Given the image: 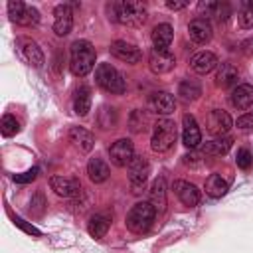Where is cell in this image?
<instances>
[{"mask_svg": "<svg viewBox=\"0 0 253 253\" xmlns=\"http://www.w3.org/2000/svg\"><path fill=\"white\" fill-rule=\"evenodd\" d=\"M18 130H20V125H18L16 117H12V115H4L2 121H0V132H2L4 136H14Z\"/></svg>", "mask_w": 253, "mask_h": 253, "instance_id": "32", "label": "cell"}, {"mask_svg": "<svg viewBox=\"0 0 253 253\" xmlns=\"http://www.w3.org/2000/svg\"><path fill=\"white\" fill-rule=\"evenodd\" d=\"M144 123H146V117L142 115V111H132V115H130V130L132 132H138V130H142L144 128Z\"/></svg>", "mask_w": 253, "mask_h": 253, "instance_id": "35", "label": "cell"}, {"mask_svg": "<svg viewBox=\"0 0 253 253\" xmlns=\"http://www.w3.org/2000/svg\"><path fill=\"white\" fill-rule=\"evenodd\" d=\"M235 162H237L239 168L249 170L251 164H253V154H251L247 148H239V150H237V156H235Z\"/></svg>", "mask_w": 253, "mask_h": 253, "instance_id": "34", "label": "cell"}, {"mask_svg": "<svg viewBox=\"0 0 253 253\" xmlns=\"http://www.w3.org/2000/svg\"><path fill=\"white\" fill-rule=\"evenodd\" d=\"M206 126H208V130L211 134L225 136L231 130V126H233V121H231V117H229L227 111H223V109H211L208 113V117H206Z\"/></svg>", "mask_w": 253, "mask_h": 253, "instance_id": "9", "label": "cell"}, {"mask_svg": "<svg viewBox=\"0 0 253 253\" xmlns=\"http://www.w3.org/2000/svg\"><path fill=\"white\" fill-rule=\"evenodd\" d=\"M152 43H154V49H162V51H168L170 43H172V38H174V30L170 24H158L152 28Z\"/></svg>", "mask_w": 253, "mask_h": 253, "instance_id": "22", "label": "cell"}, {"mask_svg": "<svg viewBox=\"0 0 253 253\" xmlns=\"http://www.w3.org/2000/svg\"><path fill=\"white\" fill-rule=\"evenodd\" d=\"M156 211H164L166 208V180L158 176L150 186V200H148Z\"/></svg>", "mask_w": 253, "mask_h": 253, "instance_id": "25", "label": "cell"}, {"mask_svg": "<svg viewBox=\"0 0 253 253\" xmlns=\"http://www.w3.org/2000/svg\"><path fill=\"white\" fill-rule=\"evenodd\" d=\"M172 188H174V194L178 196V200H180L184 206L194 208V206H198V204H200V190H198L192 182L176 180V182L172 184Z\"/></svg>", "mask_w": 253, "mask_h": 253, "instance_id": "15", "label": "cell"}, {"mask_svg": "<svg viewBox=\"0 0 253 253\" xmlns=\"http://www.w3.org/2000/svg\"><path fill=\"white\" fill-rule=\"evenodd\" d=\"M231 138L229 136H217L206 144H202V154L206 156H221V154H227L229 148H231Z\"/></svg>", "mask_w": 253, "mask_h": 253, "instance_id": "26", "label": "cell"}, {"mask_svg": "<svg viewBox=\"0 0 253 253\" xmlns=\"http://www.w3.org/2000/svg\"><path fill=\"white\" fill-rule=\"evenodd\" d=\"M178 95L184 99V101H196L200 95H202V87L198 81L194 79H184L178 87Z\"/></svg>", "mask_w": 253, "mask_h": 253, "instance_id": "30", "label": "cell"}, {"mask_svg": "<svg viewBox=\"0 0 253 253\" xmlns=\"http://www.w3.org/2000/svg\"><path fill=\"white\" fill-rule=\"evenodd\" d=\"M115 8V20L123 26H130V28H140L146 18H148V10L142 2H132V0H126V2H117L113 4Z\"/></svg>", "mask_w": 253, "mask_h": 253, "instance_id": "2", "label": "cell"}, {"mask_svg": "<svg viewBox=\"0 0 253 253\" xmlns=\"http://www.w3.org/2000/svg\"><path fill=\"white\" fill-rule=\"evenodd\" d=\"M176 65V59L170 51H162V49H152L148 55V67L152 73L156 75H164L168 71H172Z\"/></svg>", "mask_w": 253, "mask_h": 253, "instance_id": "12", "label": "cell"}, {"mask_svg": "<svg viewBox=\"0 0 253 253\" xmlns=\"http://www.w3.org/2000/svg\"><path fill=\"white\" fill-rule=\"evenodd\" d=\"M95 47L87 40H77L69 49V69L75 77H85L95 67Z\"/></svg>", "mask_w": 253, "mask_h": 253, "instance_id": "1", "label": "cell"}, {"mask_svg": "<svg viewBox=\"0 0 253 253\" xmlns=\"http://www.w3.org/2000/svg\"><path fill=\"white\" fill-rule=\"evenodd\" d=\"M227 190H229V186H227V182L219 174H211L206 180V194L210 198H221V196L227 194Z\"/></svg>", "mask_w": 253, "mask_h": 253, "instance_id": "29", "label": "cell"}, {"mask_svg": "<svg viewBox=\"0 0 253 253\" xmlns=\"http://www.w3.org/2000/svg\"><path fill=\"white\" fill-rule=\"evenodd\" d=\"M134 156L136 154H134V146H132V140L130 138H119V140H115L109 146V158L119 168L128 166Z\"/></svg>", "mask_w": 253, "mask_h": 253, "instance_id": "7", "label": "cell"}, {"mask_svg": "<svg viewBox=\"0 0 253 253\" xmlns=\"http://www.w3.org/2000/svg\"><path fill=\"white\" fill-rule=\"evenodd\" d=\"M69 140L73 142V146H77L81 152H89L95 146V136L91 130L83 128V126H71L69 128Z\"/></svg>", "mask_w": 253, "mask_h": 253, "instance_id": "21", "label": "cell"}, {"mask_svg": "<svg viewBox=\"0 0 253 253\" xmlns=\"http://www.w3.org/2000/svg\"><path fill=\"white\" fill-rule=\"evenodd\" d=\"M73 28V12H71V6L69 4H59L55 6L53 10V32L55 36L63 38L71 32Z\"/></svg>", "mask_w": 253, "mask_h": 253, "instance_id": "11", "label": "cell"}, {"mask_svg": "<svg viewBox=\"0 0 253 253\" xmlns=\"http://www.w3.org/2000/svg\"><path fill=\"white\" fill-rule=\"evenodd\" d=\"M95 81L101 89H105L107 93L113 95H121L126 91V81L123 77V73L113 67L111 63H99L95 69Z\"/></svg>", "mask_w": 253, "mask_h": 253, "instance_id": "4", "label": "cell"}, {"mask_svg": "<svg viewBox=\"0 0 253 253\" xmlns=\"http://www.w3.org/2000/svg\"><path fill=\"white\" fill-rule=\"evenodd\" d=\"M38 172H40V168H32V170H28V172H24V174H14V182H18V184H28V182L36 180Z\"/></svg>", "mask_w": 253, "mask_h": 253, "instance_id": "37", "label": "cell"}, {"mask_svg": "<svg viewBox=\"0 0 253 253\" xmlns=\"http://www.w3.org/2000/svg\"><path fill=\"white\" fill-rule=\"evenodd\" d=\"M229 103H231V107H235L239 111L249 109L253 105V85L241 83V85L233 87V91L229 95Z\"/></svg>", "mask_w": 253, "mask_h": 253, "instance_id": "19", "label": "cell"}, {"mask_svg": "<svg viewBox=\"0 0 253 253\" xmlns=\"http://www.w3.org/2000/svg\"><path fill=\"white\" fill-rule=\"evenodd\" d=\"M49 188L61 196V198H73L81 192V184L75 178H67V176H51L49 178Z\"/></svg>", "mask_w": 253, "mask_h": 253, "instance_id": "14", "label": "cell"}, {"mask_svg": "<svg viewBox=\"0 0 253 253\" xmlns=\"http://www.w3.org/2000/svg\"><path fill=\"white\" fill-rule=\"evenodd\" d=\"M126 170H128V182H130V186H132V192H140V188L144 186V182H146V178H148V174H150V164H148V160L144 158V156H134L132 160H130V164L126 166Z\"/></svg>", "mask_w": 253, "mask_h": 253, "instance_id": "8", "label": "cell"}, {"mask_svg": "<svg viewBox=\"0 0 253 253\" xmlns=\"http://www.w3.org/2000/svg\"><path fill=\"white\" fill-rule=\"evenodd\" d=\"M97 123L105 130L115 128V125H117V109L115 107H109V105H103L101 111H99V115H97Z\"/></svg>", "mask_w": 253, "mask_h": 253, "instance_id": "31", "label": "cell"}, {"mask_svg": "<svg viewBox=\"0 0 253 253\" xmlns=\"http://www.w3.org/2000/svg\"><path fill=\"white\" fill-rule=\"evenodd\" d=\"M217 65H219V63H217V57H215V53H211V51H200V53H196V55L190 59V67H192L198 75H208V73H211Z\"/></svg>", "mask_w": 253, "mask_h": 253, "instance_id": "20", "label": "cell"}, {"mask_svg": "<svg viewBox=\"0 0 253 253\" xmlns=\"http://www.w3.org/2000/svg\"><path fill=\"white\" fill-rule=\"evenodd\" d=\"M237 79H239V71L235 65H231V63H219L217 65L215 83L219 87H233V85H237Z\"/></svg>", "mask_w": 253, "mask_h": 253, "instance_id": "24", "label": "cell"}, {"mask_svg": "<svg viewBox=\"0 0 253 253\" xmlns=\"http://www.w3.org/2000/svg\"><path fill=\"white\" fill-rule=\"evenodd\" d=\"M150 107H152V111H154L156 115L168 117V115H172L174 109H176V99H174V95H170L168 91H156V93L152 95V99H150Z\"/></svg>", "mask_w": 253, "mask_h": 253, "instance_id": "18", "label": "cell"}, {"mask_svg": "<svg viewBox=\"0 0 253 253\" xmlns=\"http://www.w3.org/2000/svg\"><path fill=\"white\" fill-rule=\"evenodd\" d=\"M229 14H231V8H229V4H227V2H215V10H213V16H215L217 20L225 22V20L229 18Z\"/></svg>", "mask_w": 253, "mask_h": 253, "instance_id": "36", "label": "cell"}, {"mask_svg": "<svg viewBox=\"0 0 253 253\" xmlns=\"http://www.w3.org/2000/svg\"><path fill=\"white\" fill-rule=\"evenodd\" d=\"M176 136H178V130H176V125L174 121L162 117L156 121L154 128H152V136H150V148L154 152H166L172 148V144L176 142Z\"/></svg>", "mask_w": 253, "mask_h": 253, "instance_id": "5", "label": "cell"}, {"mask_svg": "<svg viewBox=\"0 0 253 253\" xmlns=\"http://www.w3.org/2000/svg\"><path fill=\"white\" fill-rule=\"evenodd\" d=\"M16 225H20V227H24V229H26L28 233H34V235H40V231H38V229H36L34 225H26V223H24L22 219H16Z\"/></svg>", "mask_w": 253, "mask_h": 253, "instance_id": "40", "label": "cell"}, {"mask_svg": "<svg viewBox=\"0 0 253 253\" xmlns=\"http://www.w3.org/2000/svg\"><path fill=\"white\" fill-rule=\"evenodd\" d=\"M186 6H188V2H184V0H166V8L168 10H182Z\"/></svg>", "mask_w": 253, "mask_h": 253, "instance_id": "39", "label": "cell"}, {"mask_svg": "<svg viewBox=\"0 0 253 253\" xmlns=\"http://www.w3.org/2000/svg\"><path fill=\"white\" fill-rule=\"evenodd\" d=\"M188 34H190V40L196 42V43H208L213 36V28L210 24L208 18H196L188 24Z\"/></svg>", "mask_w": 253, "mask_h": 253, "instance_id": "16", "label": "cell"}, {"mask_svg": "<svg viewBox=\"0 0 253 253\" xmlns=\"http://www.w3.org/2000/svg\"><path fill=\"white\" fill-rule=\"evenodd\" d=\"M111 53H113L117 59L125 61V63H138L140 57H142L140 49H138L134 43L125 42V40H117V42H113V43H111Z\"/></svg>", "mask_w": 253, "mask_h": 253, "instance_id": "13", "label": "cell"}, {"mask_svg": "<svg viewBox=\"0 0 253 253\" xmlns=\"http://www.w3.org/2000/svg\"><path fill=\"white\" fill-rule=\"evenodd\" d=\"M8 14H10V20L16 22L18 26H36L40 22V12L26 4V2H20V0H10L8 2Z\"/></svg>", "mask_w": 253, "mask_h": 253, "instance_id": "6", "label": "cell"}, {"mask_svg": "<svg viewBox=\"0 0 253 253\" xmlns=\"http://www.w3.org/2000/svg\"><path fill=\"white\" fill-rule=\"evenodd\" d=\"M237 18L241 28H253V2H245V8L239 12Z\"/></svg>", "mask_w": 253, "mask_h": 253, "instance_id": "33", "label": "cell"}, {"mask_svg": "<svg viewBox=\"0 0 253 253\" xmlns=\"http://www.w3.org/2000/svg\"><path fill=\"white\" fill-rule=\"evenodd\" d=\"M182 142L188 148H196L202 142L200 126H198V123H196V119L192 115H184L182 117Z\"/></svg>", "mask_w": 253, "mask_h": 253, "instance_id": "17", "label": "cell"}, {"mask_svg": "<svg viewBox=\"0 0 253 253\" xmlns=\"http://www.w3.org/2000/svg\"><path fill=\"white\" fill-rule=\"evenodd\" d=\"M237 128H253V113H245L237 119Z\"/></svg>", "mask_w": 253, "mask_h": 253, "instance_id": "38", "label": "cell"}, {"mask_svg": "<svg viewBox=\"0 0 253 253\" xmlns=\"http://www.w3.org/2000/svg\"><path fill=\"white\" fill-rule=\"evenodd\" d=\"M87 174H89V180L93 184H103L109 178L111 170H109V164L103 158H97L95 156V158H91L87 162Z\"/></svg>", "mask_w": 253, "mask_h": 253, "instance_id": "23", "label": "cell"}, {"mask_svg": "<svg viewBox=\"0 0 253 253\" xmlns=\"http://www.w3.org/2000/svg\"><path fill=\"white\" fill-rule=\"evenodd\" d=\"M16 45H18V51H20V55H22V59L26 63H30L34 67H42L43 65V61H45L43 51L40 49V45L34 40H30V38H18Z\"/></svg>", "mask_w": 253, "mask_h": 253, "instance_id": "10", "label": "cell"}, {"mask_svg": "<svg viewBox=\"0 0 253 253\" xmlns=\"http://www.w3.org/2000/svg\"><path fill=\"white\" fill-rule=\"evenodd\" d=\"M156 213L158 211L150 202H136L126 213V227L132 233H146L154 223Z\"/></svg>", "mask_w": 253, "mask_h": 253, "instance_id": "3", "label": "cell"}, {"mask_svg": "<svg viewBox=\"0 0 253 253\" xmlns=\"http://www.w3.org/2000/svg\"><path fill=\"white\" fill-rule=\"evenodd\" d=\"M73 109L79 117H85L89 111H91V91L89 87L81 85L79 89H75V95H73Z\"/></svg>", "mask_w": 253, "mask_h": 253, "instance_id": "27", "label": "cell"}, {"mask_svg": "<svg viewBox=\"0 0 253 253\" xmlns=\"http://www.w3.org/2000/svg\"><path fill=\"white\" fill-rule=\"evenodd\" d=\"M109 225H111V219H109V217H105L103 213H95V215H91L89 221H87V231H89L91 237L101 239V237H105V233L109 231Z\"/></svg>", "mask_w": 253, "mask_h": 253, "instance_id": "28", "label": "cell"}]
</instances>
